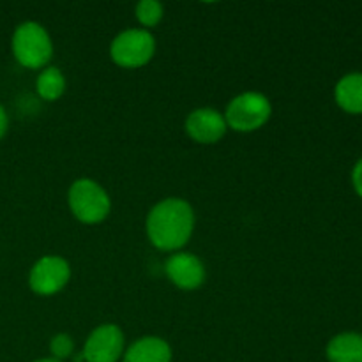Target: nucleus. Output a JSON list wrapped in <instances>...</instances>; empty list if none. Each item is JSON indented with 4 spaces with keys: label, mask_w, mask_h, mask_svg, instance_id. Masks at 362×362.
<instances>
[{
    "label": "nucleus",
    "mask_w": 362,
    "mask_h": 362,
    "mask_svg": "<svg viewBox=\"0 0 362 362\" xmlns=\"http://www.w3.org/2000/svg\"><path fill=\"white\" fill-rule=\"evenodd\" d=\"M145 226L152 246L161 251H177L193 235V207L180 198H166L151 209Z\"/></svg>",
    "instance_id": "obj_1"
},
{
    "label": "nucleus",
    "mask_w": 362,
    "mask_h": 362,
    "mask_svg": "<svg viewBox=\"0 0 362 362\" xmlns=\"http://www.w3.org/2000/svg\"><path fill=\"white\" fill-rule=\"evenodd\" d=\"M11 46H13L14 59L28 69L45 67L53 55V45L48 32L35 21H25L18 25Z\"/></svg>",
    "instance_id": "obj_2"
},
{
    "label": "nucleus",
    "mask_w": 362,
    "mask_h": 362,
    "mask_svg": "<svg viewBox=\"0 0 362 362\" xmlns=\"http://www.w3.org/2000/svg\"><path fill=\"white\" fill-rule=\"evenodd\" d=\"M67 202L74 218L85 225H98L105 221L112 209L108 193L90 179L74 180L67 193Z\"/></svg>",
    "instance_id": "obj_3"
},
{
    "label": "nucleus",
    "mask_w": 362,
    "mask_h": 362,
    "mask_svg": "<svg viewBox=\"0 0 362 362\" xmlns=\"http://www.w3.org/2000/svg\"><path fill=\"white\" fill-rule=\"evenodd\" d=\"M272 115L271 101L260 92H244L233 98L226 108V126L239 133H251L269 122Z\"/></svg>",
    "instance_id": "obj_4"
},
{
    "label": "nucleus",
    "mask_w": 362,
    "mask_h": 362,
    "mask_svg": "<svg viewBox=\"0 0 362 362\" xmlns=\"http://www.w3.org/2000/svg\"><path fill=\"white\" fill-rule=\"evenodd\" d=\"M156 53V39L145 28H129L113 39L110 46L112 60L126 69H136L152 60Z\"/></svg>",
    "instance_id": "obj_5"
},
{
    "label": "nucleus",
    "mask_w": 362,
    "mask_h": 362,
    "mask_svg": "<svg viewBox=\"0 0 362 362\" xmlns=\"http://www.w3.org/2000/svg\"><path fill=\"white\" fill-rule=\"evenodd\" d=\"M71 279L69 262L62 257H48L39 258L32 267L28 276V285L32 292L37 296H53L60 292Z\"/></svg>",
    "instance_id": "obj_6"
},
{
    "label": "nucleus",
    "mask_w": 362,
    "mask_h": 362,
    "mask_svg": "<svg viewBox=\"0 0 362 362\" xmlns=\"http://www.w3.org/2000/svg\"><path fill=\"white\" fill-rule=\"evenodd\" d=\"M124 354V332L119 325L105 324L90 332L83 346L85 362H117Z\"/></svg>",
    "instance_id": "obj_7"
},
{
    "label": "nucleus",
    "mask_w": 362,
    "mask_h": 362,
    "mask_svg": "<svg viewBox=\"0 0 362 362\" xmlns=\"http://www.w3.org/2000/svg\"><path fill=\"white\" fill-rule=\"evenodd\" d=\"M226 129L228 126H226L225 115L214 108L194 110L186 120V131L191 140L204 145H211L221 140Z\"/></svg>",
    "instance_id": "obj_8"
},
{
    "label": "nucleus",
    "mask_w": 362,
    "mask_h": 362,
    "mask_svg": "<svg viewBox=\"0 0 362 362\" xmlns=\"http://www.w3.org/2000/svg\"><path fill=\"white\" fill-rule=\"evenodd\" d=\"M166 276L180 290H197L205 281V267L200 258L191 253L172 255L166 260Z\"/></svg>",
    "instance_id": "obj_9"
},
{
    "label": "nucleus",
    "mask_w": 362,
    "mask_h": 362,
    "mask_svg": "<svg viewBox=\"0 0 362 362\" xmlns=\"http://www.w3.org/2000/svg\"><path fill=\"white\" fill-rule=\"evenodd\" d=\"M124 362H172V349L165 339L147 336L126 350Z\"/></svg>",
    "instance_id": "obj_10"
},
{
    "label": "nucleus",
    "mask_w": 362,
    "mask_h": 362,
    "mask_svg": "<svg viewBox=\"0 0 362 362\" xmlns=\"http://www.w3.org/2000/svg\"><path fill=\"white\" fill-rule=\"evenodd\" d=\"M327 359L331 362H362V334L343 332L334 336L327 345Z\"/></svg>",
    "instance_id": "obj_11"
},
{
    "label": "nucleus",
    "mask_w": 362,
    "mask_h": 362,
    "mask_svg": "<svg viewBox=\"0 0 362 362\" xmlns=\"http://www.w3.org/2000/svg\"><path fill=\"white\" fill-rule=\"evenodd\" d=\"M336 101L350 113H362V73L343 76L336 85Z\"/></svg>",
    "instance_id": "obj_12"
},
{
    "label": "nucleus",
    "mask_w": 362,
    "mask_h": 362,
    "mask_svg": "<svg viewBox=\"0 0 362 362\" xmlns=\"http://www.w3.org/2000/svg\"><path fill=\"white\" fill-rule=\"evenodd\" d=\"M35 90L45 101H57L66 92V78L59 67H46L35 80Z\"/></svg>",
    "instance_id": "obj_13"
},
{
    "label": "nucleus",
    "mask_w": 362,
    "mask_h": 362,
    "mask_svg": "<svg viewBox=\"0 0 362 362\" xmlns=\"http://www.w3.org/2000/svg\"><path fill=\"white\" fill-rule=\"evenodd\" d=\"M134 13H136V20L144 27L152 28L161 21L163 6L159 2H156V0H141V2H138Z\"/></svg>",
    "instance_id": "obj_14"
},
{
    "label": "nucleus",
    "mask_w": 362,
    "mask_h": 362,
    "mask_svg": "<svg viewBox=\"0 0 362 362\" xmlns=\"http://www.w3.org/2000/svg\"><path fill=\"white\" fill-rule=\"evenodd\" d=\"M49 352H52L53 359L60 361L67 359V357L73 356L74 352V343L73 338L69 334H57L53 336L52 341H49Z\"/></svg>",
    "instance_id": "obj_15"
},
{
    "label": "nucleus",
    "mask_w": 362,
    "mask_h": 362,
    "mask_svg": "<svg viewBox=\"0 0 362 362\" xmlns=\"http://www.w3.org/2000/svg\"><path fill=\"white\" fill-rule=\"evenodd\" d=\"M352 182L354 187H356L357 193L362 197V158L357 161V165L354 166V172H352Z\"/></svg>",
    "instance_id": "obj_16"
},
{
    "label": "nucleus",
    "mask_w": 362,
    "mask_h": 362,
    "mask_svg": "<svg viewBox=\"0 0 362 362\" xmlns=\"http://www.w3.org/2000/svg\"><path fill=\"white\" fill-rule=\"evenodd\" d=\"M7 126H9V119H7V113L6 110H4V106L0 105V140H2L4 134H6Z\"/></svg>",
    "instance_id": "obj_17"
},
{
    "label": "nucleus",
    "mask_w": 362,
    "mask_h": 362,
    "mask_svg": "<svg viewBox=\"0 0 362 362\" xmlns=\"http://www.w3.org/2000/svg\"><path fill=\"white\" fill-rule=\"evenodd\" d=\"M34 362H60L57 359H53V357H49V359H39V361H34Z\"/></svg>",
    "instance_id": "obj_18"
}]
</instances>
